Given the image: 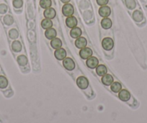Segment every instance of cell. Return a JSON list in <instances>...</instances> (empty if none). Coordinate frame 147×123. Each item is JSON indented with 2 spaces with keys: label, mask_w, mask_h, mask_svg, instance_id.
<instances>
[{
  "label": "cell",
  "mask_w": 147,
  "mask_h": 123,
  "mask_svg": "<svg viewBox=\"0 0 147 123\" xmlns=\"http://www.w3.org/2000/svg\"><path fill=\"white\" fill-rule=\"evenodd\" d=\"M7 10V7L5 5H0V13L4 14Z\"/></svg>",
  "instance_id": "30"
},
{
  "label": "cell",
  "mask_w": 147,
  "mask_h": 123,
  "mask_svg": "<svg viewBox=\"0 0 147 123\" xmlns=\"http://www.w3.org/2000/svg\"><path fill=\"white\" fill-rule=\"evenodd\" d=\"M80 57L82 59H88L89 58L91 57L92 56V50L90 48H84L81 49L80 52Z\"/></svg>",
  "instance_id": "5"
},
{
  "label": "cell",
  "mask_w": 147,
  "mask_h": 123,
  "mask_svg": "<svg viewBox=\"0 0 147 123\" xmlns=\"http://www.w3.org/2000/svg\"><path fill=\"white\" fill-rule=\"evenodd\" d=\"M56 30L53 28H49L47 29L45 32V36L46 37V38L49 40H53V38H55L56 37Z\"/></svg>",
  "instance_id": "14"
},
{
  "label": "cell",
  "mask_w": 147,
  "mask_h": 123,
  "mask_svg": "<svg viewBox=\"0 0 147 123\" xmlns=\"http://www.w3.org/2000/svg\"><path fill=\"white\" fill-rule=\"evenodd\" d=\"M4 22L6 25H12V22H13V19H12V17L10 15H7V16L5 17L4 18Z\"/></svg>",
  "instance_id": "27"
},
{
  "label": "cell",
  "mask_w": 147,
  "mask_h": 123,
  "mask_svg": "<svg viewBox=\"0 0 147 123\" xmlns=\"http://www.w3.org/2000/svg\"><path fill=\"white\" fill-rule=\"evenodd\" d=\"M133 18L134 20L137 22H140L144 19V15L143 13L139 10H136L133 13Z\"/></svg>",
  "instance_id": "18"
},
{
  "label": "cell",
  "mask_w": 147,
  "mask_h": 123,
  "mask_svg": "<svg viewBox=\"0 0 147 123\" xmlns=\"http://www.w3.org/2000/svg\"><path fill=\"white\" fill-rule=\"evenodd\" d=\"M101 25L104 29H109L112 26V21L110 20V19L107 17H105L101 21Z\"/></svg>",
  "instance_id": "19"
},
{
  "label": "cell",
  "mask_w": 147,
  "mask_h": 123,
  "mask_svg": "<svg viewBox=\"0 0 147 123\" xmlns=\"http://www.w3.org/2000/svg\"><path fill=\"white\" fill-rule=\"evenodd\" d=\"M82 35V30L80 28H71L70 31V35L71 36V38H78L81 36Z\"/></svg>",
  "instance_id": "16"
},
{
  "label": "cell",
  "mask_w": 147,
  "mask_h": 123,
  "mask_svg": "<svg viewBox=\"0 0 147 123\" xmlns=\"http://www.w3.org/2000/svg\"><path fill=\"white\" fill-rule=\"evenodd\" d=\"M110 89H111V90H112L113 92L118 93L121 90V89H122V86H121V84H120L119 82H113V83L111 84Z\"/></svg>",
  "instance_id": "21"
},
{
  "label": "cell",
  "mask_w": 147,
  "mask_h": 123,
  "mask_svg": "<svg viewBox=\"0 0 147 123\" xmlns=\"http://www.w3.org/2000/svg\"><path fill=\"white\" fill-rule=\"evenodd\" d=\"M18 62L20 66H24L25 65H27V63H28V58L24 55H21V56L18 57Z\"/></svg>",
  "instance_id": "23"
},
{
  "label": "cell",
  "mask_w": 147,
  "mask_h": 123,
  "mask_svg": "<svg viewBox=\"0 0 147 123\" xmlns=\"http://www.w3.org/2000/svg\"><path fill=\"white\" fill-rule=\"evenodd\" d=\"M120 99L122 100L123 101H127L131 99V94L129 91L126 89H121L119 91V94H118Z\"/></svg>",
  "instance_id": "9"
},
{
  "label": "cell",
  "mask_w": 147,
  "mask_h": 123,
  "mask_svg": "<svg viewBox=\"0 0 147 123\" xmlns=\"http://www.w3.org/2000/svg\"><path fill=\"white\" fill-rule=\"evenodd\" d=\"M107 69L105 65H98V66L96 67V72H97V74L100 76H103L104 75H105L107 73Z\"/></svg>",
  "instance_id": "15"
},
{
  "label": "cell",
  "mask_w": 147,
  "mask_h": 123,
  "mask_svg": "<svg viewBox=\"0 0 147 123\" xmlns=\"http://www.w3.org/2000/svg\"><path fill=\"white\" fill-rule=\"evenodd\" d=\"M66 24L69 28H75L77 25V19L73 16L68 17L67 19H66Z\"/></svg>",
  "instance_id": "13"
},
{
  "label": "cell",
  "mask_w": 147,
  "mask_h": 123,
  "mask_svg": "<svg viewBox=\"0 0 147 123\" xmlns=\"http://www.w3.org/2000/svg\"><path fill=\"white\" fill-rule=\"evenodd\" d=\"M74 7L71 4H65L62 7V12H63V15L66 17H70L72 16V15L74 14Z\"/></svg>",
  "instance_id": "3"
},
{
  "label": "cell",
  "mask_w": 147,
  "mask_h": 123,
  "mask_svg": "<svg viewBox=\"0 0 147 123\" xmlns=\"http://www.w3.org/2000/svg\"><path fill=\"white\" fill-rule=\"evenodd\" d=\"M51 0H40V7L43 9H48V8L51 7Z\"/></svg>",
  "instance_id": "22"
},
{
  "label": "cell",
  "mask_w": 147,
  "mask_h": 123,
  "mask_svg": "<svg viewBox=\"0 0 147 123\" xmlns=\"http://www.w3.org/2000/svg\"><path fill=\"white\" fill-rule=\"evenodd\" d=\"M54 56L57 60H62L66 58V51L65 50V49L60 48L59 49H56V51L54 52Z\"/></svg>",
  "instance_id": "6"
},
{
  "label": "cell",
  "mask_w": 147,
  "mask_h": 123,
  "mask_svg": "<svg viewBox=\"0 0 147 123\" xmlns=\"http://www.w3.org/2000/svg\"><path fill=\"white\" fill-rule=\"evenodd\" d=\"M12 50L15 52H20L22 50V45L19 41H14L12 45Z\"/></svg>",
  "instance_id": "24"
},
{
  "label": "cell",
  "mask_w": 147,
  "mask_h": 123,
  "mask_svg": "<svg viewBox=\"0 0 147 123\" xmlns=\"http://www.w3.org/2000/svg\"><path fill=\"white\" fill-rule=\"evenodd\" d=\"M125 5L130 9H133L136 6L135 0H125Z\"/></svg>",
  "instance_id": "26"
},
{
  "label": "cell",
  "mask_w": 147,
  "mask_h": 123,
  "mask_svg": "<svg viewBox=\"0 0 147 123\" xmlns=\"http://www.w3.org/2000/svg\"><path fill=\"white\" fill-rule=\"evenodd\" d=\"M102 82L105 86H110L113 83V77L110 74L106 73L103 76H102Z\"/></svg>",
  "instance_id": "11"
},
{
  "label": "cell",
  "mask_w": 147,
  "mask_h": 123,
  "mask_svg": "<svg viewBox=\"0 0 147 123\" xmlns=\"http://www.w3.org/2000/svg\"><path fill=\"white\" fill-rule=\"evenodd\" d=\"M22 5H23L22 0H14L13 1V5L15 8L22 7Z\"/></svg>",
  "instance_id": "29"
},
{
  "label": "cell",
  "mask_w": 147,
  "mask_h": 123,
  "mask_svg": "<svg viewBox=\"0 0 147 123\" xmlns=\"http://www.w3.org/2000/svg\"><path fill=\"white\" fill-rule=\"evenodd\" d=\"M102 46L105 50H110L114 46L113 40L110 38H104L102 42Z\"/></svg>",
  "instance_id": "1"
},
{
  "label": "cell",
  "mask_w": 147,
  "mask_h": 123,
  "mask_svg": "<svg viewBox=\"0 0 147 123\" xmlns=\"http://www.w3.org/2000/svg\"><path fill=\"white\" fill-rule=\"evenodd\" d=\"M98 63H99V60L97 58L95 57H90L87 60V62H86V64L87 66H88L90 69H96L97 66H98Z\"/></svg>",
  "instance_id": "7"
},
{
  "label": "cell",
  "mask_w": 147,
  "mask_h": 123,
  "mask_svg": "<svg viewBox=\"0 0 147 123\" xmlns=\"http://www.w3.org/2000/svg\"><path fill=\"white\" fill-rule=\"evenodd\" d=\"M63 65L68 71H73L75 68V63L71 58H65L63 60Z\"/></svg>",
  "instance_id": "2"
},
{
  "label": "cell",
  "mask_w": 147,
  "mask_h": 123,
  "mask_svg": "<svg viewBox=\"0 0 147 123\" xmlns=\"http://www.w3.org/2000/svg\"><path fill=\"white\" fill-rule=\"evenodd\" d=\"M77 84L80 89H87L88 87L89 81L87 78L84 77V76H80L77 79Z\"/></svg>",
  "instance_id": "4"
},
{
  "label": "cell",
  "mask_w": 147,
  "mask_h": 123,
  "mask_svg": "<svg viewBox=\"0 0 147 123\" xmlns=\"http://www.w3.org/2000/svg\"><path fill=\"white\" fill-rule=\"evenodd\" d=\"M43 15H44L45 17L47 18V19H53L56 17V11L53 8L49 7L48 9H45Z\"/></svg>",
  "instance_id": "12"
},
{
  "label": "cell",
  "mask_w": 147,
  "mask_h": 123,
  "mask_svg": "<svg viewBox=\"0 0 147 123\" xmlns=\"http://www.w3.org/2000/svg\"><path fill=\"white\" fill-rule=\"evenodd\" d=\"M8 81L6 77L3 76H0V89H5L7 87Z\"/></svg>",
  "instance_id": "25"
},
{
  "label": "cell",
  "mask_w": 147,
  "mask_h": 123,
  "mask_svg": "<svg viewBox=\"0 0 147 123\" xmlns=\"http://www.w3.org/2000/svg\"><path fill=\"white\" fill-rule=\"evenodd\" d=\"M41 26L43 29H49V28H51V27L53 26V22L50 19H44L41 22Z\"/></svg>",
  "instance_id": "20"
},
{
  "label": "cell",
  "mask_w": 147,
  "mask_h": 123,
  "mask_svg": "<svg viewBox=\"0 0 147 123\" xmlns=\"http://www.w3.org/2000/svg\"><path fill=\"white\" fill-rule=\"evenodd\" d=\"M51 47L53 48L56 50V49H59L60 48H61L62 42L59 38H53V40H51Z\"/></svg>",
  "instance_id": "17"
},
{
  "label": "cell",
  "mask_w": 147,
  "mask_h": 123,
  "mask_svg": "<svg viewBox=\"0 0 147 123\" xmlns=\"http://www.w3.org/2000/svg\"><path fill=\"white\" fill-rule=\"evenodd\" d=\"M110 13H111L110 8L106 5L105 6H102L99 9V14L102 17H107L110 15Z\"/></svg>",
  "instance_id": "10"
},
{
  "label": "cell",
  "mask_w": 147,
  "mask_h": 123,
  "mask_svg": "<svg viewBox=\"0 0 147 123\" xmlns=\"http://www.w3.org/2000/svg\"><path fill=\"white\" fill-rule=\"evenodd\" d=\"M87 44V40L84 37H80V38H77L75 41V46L76 47L78 48L79 49H82L86 47Z\"/></svg>",
  "instance_id": "8"
},
{
  "label": "cell",
  "mask_w": 147,
  "mask_h": 123,
  "mask_svg": "<svg viewBox=\"0 0 147 123\" xmlns=\"http://www.w3.org/2000/svg\"><path fill=\"white\" fill-rule=\"evenodd\" d=\"M61 2L64 4H67L70 2V0H61Z\"/></svg>",
  "instance_id": "32"
},
{
  "label": "cell",
  "mask_w": 147,
  "mask_h": 123,
  "mask_svg": "<svg viewBox=\"0 0 147 123\" xmlns=\"http://www.w3.org/2000/svg\"><path fill=\"white\" fill-rule=\"evenodd\" d=\"M109 0H97V3L100 6H105L108 3Z\"/></svg>",
  "instance_id": "31"
},
{
  "label": "cell",
  "mask_w": 147,
  "mask_h": 123,
  "mask_svg": "<svg viewBox=\"0 0 147 123\" xmlns=\"http://www.w3.org/2000/svg\"><path fill=\"white\" fill-rule=\"evenodd\" d=\"M9 35L11 38H12V39H15V38H17L18 37V32L16 30L12 29L9 31Z\"/></svg>",
  "instance_id": "28"
}]
</instances>
